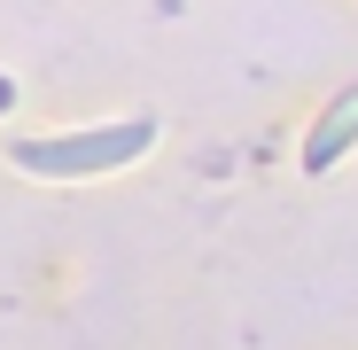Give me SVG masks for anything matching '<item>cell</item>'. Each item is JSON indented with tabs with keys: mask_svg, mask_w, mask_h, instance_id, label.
<instances>
[{
	"mask_svg": "<svg viewBox=\"0 0 358 350\" xmlns=\"http://www.w3.org/2000/svg\"><path fill=\"white\" fill-rule=\"evenodd\" d=\"M156 125L148 117H125V125H94V133H31V140H8V163L39 171V180H101V171L148 156Z\"/></svg>",
	"mask_w": 358,
	"mask_h": 350,
	"instance_id": "6da1fadb",
	"label": "cell"
},
{
	"mask_svg": "<svg viewBox=\"0 0 358 350\" xmlns=\"http://www.w3.org/2000/svg\"><path fill=\"white\" fill-rule=\"evenodd\" d=\"M350 140H358V86H350V94H343V101L320 117V133L304 140V171H327V163H335Z\"/></svg>",
	"mask_w": 358,
	"mask_h": 350,
	"instance_id": "7a4b0ae2",
	"label": "cell"
}]
</instances>
